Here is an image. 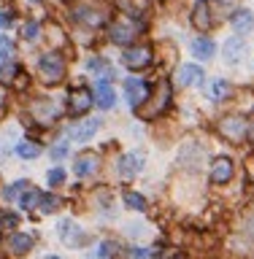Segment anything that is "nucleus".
<instances>
[{
    "mask_svg": "<svg viewBox=\"0 0 254 259\" xmlns=\"http://www.w3.org/2000/svg\"><path fill=\"white\" fill-rule=\"evenodd\" d=\"M62 121H68V116H65V100L57 95H49V92L27 95V100H24L22 111H19L22 130L35 138L57 133L62 127Z\"/></svg>",
    "mask_w": 254,
    "mask_h": 259,
    "instance_id": "nucleus-1",
    "label": "nucleus"
},
{
    "mask_svg": "<svg viewBox=\"0 0 254 259\" xmlns=\"http://www.w3.org/2000/svg\"><path fill=\"white\" fill-rule=\"evenodd\" d=\"M211 135H214L216 143L222 146H230V149H246V141H249V116L235 108H222L211 119Z\"/></svg>",
    "mask_w": 254,
    "mask_h": 259,
    "instance_id": "nucleus-2",
    "label": "nucleus"
},
{
    "mask_svg": "<svg viewBox=\"0 0 254 259\" xmlns=\"http://www.w3.org/2000/svg\"><path fill=\"white\" fill-rule=\"evenodd\" d=\"M214 149L203 138V133H187L176 143V173L182 176H200L206 173V165Z\"/></svg>",
    "mask_w": 254,
    "mask_h": 259,
    "instance_id": "nucleus-3",
    "label": "nucleus"
},
{
    "mask_svg": "<svg viewBox=\"0 0 254 259\" xmlns=\"http://www.w3.org/2000/svg\"><path fill=\"white\" fill-rule=\"evenodd\" d=\"M173 108H176V87H173V81H170V76H160L157 81H154V89H152L149 100H146L133 116H135L138 124L149 127V124L162 121Z\"/></svg>",
    "mask_w": 254,
    "mask_h": 259,
    "instance_id": "nucleus-4",
    "label": "nucleus"
},
{
    "mask_svg": "<svg viewBox=\"0 0 254 259\" xmlns=\"http://www.w3.org/2000/svg\"><path fill=\"white\" fill-rule=\"evenodd\" d=\"M70 73V62L68 54L60 52V49H44L35 57V78L44 89H57L68 81Z\"/></svg>",
    "mask_w": 254,
    "mask_h": 259,
    "instance_id": "nucleus-5",
    "label": "nucleus"
},
{
    "mask_svg": "<svg viewBox=\"0 0 254 259\" xmlns=\"http://www.w3.org/2000/svg\"><path fill=\"white\" fill-rule=\"evenodd\" d=\"M241 178V167L238 159L233 157L230 151H214L206 165V186L216 192H225Z\"/></svg>",
    "mask_w": 254,
    "mask_h": 259,
    "instance_id": "nucleus-6",
    "label": "nucleus"
},
{
    "mask_svg": "<svg viewBox=\"0 0 254 259\" xmlns=\"http://www.w3.org/2000/svg\"><path fill=\"white\" fill-rule=\"evenodd\" d=\"M146 30H149L146 19H130V16L119 14V16H114V19H108V24H105V38H108L111 46L127 49V46L138 44Z\"/></svg>",
    "mask_w": 254,
    "mask_h": 259,
    "instance_id": "nucleus-7",
    "label": "nucleus"
},
{
    "mask_svg": "<svg viewBox=\"0 0 254 259\" xmlns=\"http://www.w3.org/2000/svg\"><path fill=\"white\" fill-rule=\"evenodd\" d=\"M62 100H65V116H68V121H76V119L89 116V113H92V108H95L92 81L76 78L73 84H68Z\"/></svg>",
    "mask_w": 254,
    "mask_h": 259,
    "instance_id": "nucleus-8",
    "label": "nucleus"
},
{
    "mask_svg": "<svg viewBox=\"0 0 254 259\" xmlns=\"http://www.w3.org/2000/svg\"><path fill=\"white\" fill-rule=\"evenodd\" d=\"M111 170H114V178H117L122 186H133L138 178L146 173V151L143 149L119 151L111 162Z\"/></svg>",
    "mask_w": 254,
    "mask_h": 259,
    "instance_id": "nucleus-9",
    "label": "nucleus"
},
{
    "mask_svg": "<svg viewBox=\"0 0 254 259\" xmlns=\"http://www.w3.org/2000/svg\"><path fill=\"white\" fill-rule=\"evenodd\" d=\"M119 65L130 73V76H143V73H149L154 65H157L154 44H149V40H138V44L122 49L119 52Z\"/></svg>",
    "mask_w": 254,
    "mask_h": 259,
    "instance_id": "nucleus-10",
    "label": "nucleus"
},
{
    "mask_svg": "<svg viewBox=\"0 0 254 259\" xmlns=\"http://www.w3.org/2000/svg\"><path fill=\"white\" fill-rule=\"evenodd\" d=\"M105 167V154L100 149H79L70 157V176L81 184H92L103 176Z\"/></svg>",
    "mask_w": 254,
    "mask_h": 259,
    "instance_id": "nucleus-11",
    "label": "nucleus"
},
{
    "mask_svg": "<svg viewBox=\"0 0 254 259\" xmlns=\"http://www.w3.org/2000/svg\"><path fill=\"white\" fill-rule=\"evenodd\" d=\"M54 232H57V238H60L62 246H65V248H73V251L89 248V246L95 243V235H92V232H87L84 227L76 222V216H70V213L57 219Z\"/></svg>",
    "mask_w": 254,
    "mask_h": 259,
    "instance_id": "nucleus-12",
    "label": "nucleus"
},
{
    "mask_svg": "<svg viewBox=\"0 0 254 259\" xmlns=\"http://www.w3.org/2000/svg\"><path fill=\"white\" fill-rule=\"evenodd\" d=\"M68 19H70L73 27H79V30L97 32V30H103L105 24H108L111 16L105 14L100 6H95V3H73L68 8Z\"/></svg>",
    "mask_w": 254,
    "mask_h": 259,
    "instance_id": "nucleus-13",
    "label": "nucleus"
},
{
    "mask_svg": "<svg viewBox=\"0 0 254 259\" xmlns=\"http://www.w3.org/2000/svg\"><path fill=\"white\" fill-rule=\"evenodd\" d=\"M41 243V230H35V227H27V230H16L11 235H6V238H0V246H3V251L8 256L14 259H27L32 251H35V246Z\"/></svg>",
    "mask_w": 254,
    "mask_h": 259,
    "instance_id": "nucleus-14",
    "label": "nucleus"
},
{
    "mask_svg": "<svg viewBox=\"0 0 254 259\" xmlns=\"http://www.w3.org/2000/svg\"><path fill=\"white\" fill-rule=\"evenodd\" d=\"M103 116H84V119H76V121H68V124H62L60 127V133L70 141V146H87V143H92L97 135H100V130H103Z\"/></svg>",
    "mask_w": 254,
    "mask_h": 259,
    "instance_id": "nucleus-15",
    "label": "nucleus"
},
{
    "mask_svg": "<svg viewBox=\"0 0 254 259\" xmlns=\"http://www.w3.org/2000/svg\"><path fill=\"white\" fill-rule=\"evenodd\" d=\"M238 89L241 87L227 76H208L206 87H203V97L211 105H216V108H230L235 97H238Z\"/></svg>",
    "mask_w": 254,
    "mask_h": 259,
    "instance_id": "nucleus-16",
    "label": "nucleus"
},
{
    "mask_svg": "<svg viewBox=\"0 0 254 259\" xmlns=\"http://www.w3.org/2000/svg\"><path fill=\"white\" fill-rule=\"evenodd\" d=\"M170 81H173V87H176V92H187V89H200L203 92V87H206V81H208V73H206V65H200V62H178L173 73H170Z\"/></svg>",
    "mask_w": 254,
    "mask_h": 259,
    "instance_id": "nucleus-17",
    "label": "nucleus"
},
{
    "mask_svg": "<svg viewBox=\"0 0 254 259\" xmlns=\"http://www.w3.org/2000/svg\"><path fill=\"white\" fill-rule=\"evenodd\" d=\"M152 89H154V81L152 78H146V76H130V73H127V76L122 78V100H125L127 111L135 113L146 100H149Z\"/></svg>",
    "mask_w": 254,
    "mask_h": 259,
    "instance_id": "nucleus-18",
    "label": "nucleus"
},
{
    "mask_svg": "<svg viewBox=\"0 0 254 259\" xmlns=\"http://www.w3.org/2000/svg\"><path fill=\"white\" fill-rule=\"evenodd\" d=\"M219 24H222V19L216 16V8L211 0H192L190 6V27L198 32V35H211Z\"/></svg>",
    "mask_w": 254,
    "mask_h": 259,
    "instance_id": "nucleus-19",
    "label": "nucleus"
},
{
    "mask_svg": "<svg viewBox=\"0 0 254 259\" xmlns=\"http://www.w3.org/2000/svg\"><path fill=\"white\" fill-rule=\"evenodd\" d=\"M219 54H222V62L227 68H238L249 60V40L241 35H227L222 44H219Z\"/></svg>",
    "mask_w": 254,
    "mask_h": 259,
    "instance_id": "nucleus-20",
    "label": "nucleus"
},
{
    "mask_svg": "<svg viewBox=\"0 0 254 259\" xmlns=\"http://www.w3.org/2000/svg\"><path fill=\"white\" fill-rule=\"evenodd\" d=\"M92 95H95V111L97 113L117 111V105H119L117 84H111V81H105V78H92Z\"/></svg>",
    "mask_w": 254,
    "mask_h": 259,
    "instance_id": "nucleus-21",
    "label": "nucleus"
},
{
    "mask_svg": "<svg viewBox=\"0 0 254 259\" xmlns=\"http://www.w3.org/2000/svg\"><path fill=\"white\" fill-rule=\"evenodd\" d=\"M119 202L130 216H146L152 210V197L143 189H135V186H122L119 189Z\"/></svg>",
    "mask_w": 254,
    "mask_h": 259,
    "instance_id": "nucleus-22",
    "label": "nucleus"
},
{
    "mask_svg": "<svg viewBox=\"0 0 254 259\" xmlns=\"http://www.w3.org/2000/svg\"><path fill=\"white\" fill-rule=\"evenodd\" d=\"M190 54H192V62H200V65H208L219 57V44L214 40V35H195L190 38Z\"/></svg>",
    "mask_w": 254,
    "mask_h": 259,
    "instance_id": "nucleus-23",
    "label": "nucleus"
},
{
    "mask_svg": "<svg viewBox=\"0 0 254 259\" xmlns=\"http://www.w3.org/2000/svg\"><path fill=\"white\" fill-rule=\"evenodd\" d=\"M11 154L16 159H22V162H35V159H41L46 154V141H44V138H35V135L24 133L19 141L14 143Z\"/></svg>",
    "mask_w": 254,
    "mask_h": 259,
    "instance_id": "nucleus-24",
    "label": "nucleus"
},
{
    "mask_svg": "<svg viewBox=\"0 0 254 259\" xmlns=\"http://www.w3.org/2000/svg\"><path fill=\"white\" fill-rule=\"evenodd\" d=\"M122 251H125V243L117 235H108V238H95V243L89 246V259H119Z\"/></svg>",
    "mask_w": 254,
    "mask_h": 259,
    "instance_id": "nucleus-25",
    "label": "nucleus"
},
{
    "mask_svg": "<svg viewBox=\"0 0 254 259\" xmlns=\"http://www.w3.org/2000/svg\"><path fill=\"white\" fill-rule=\"evenodd\" d=\"M225 22H227V27H230L233 35L249 38L251 32H254V11H251L249 6H238Z\"/></svg>",
    "mask_w": 254,
    "mask_h": 259,
    "instance_id": "nucleus-26",
    "label": "nucleus"
},
{
    "mask_svg": "<svg viewBox=\"0 0 254 259\" xmlns=\"http://www.w3.org/2000/svg\"><path fill=\"white\" fill-rule=\"evenodd\" d=\"M65 208H68V194L54 192V189H44L35 213H38V216H60Z\"/></svg>",
    "mask_w": 254,
    "mask_h": 259,
    "instance_id": "nucleus-27",
    "label": "nucleus"
},
{
    "mask_svg": "<svg viewBox=\"0 0 254 259\" xmlns=\"http://www.w3.org/2000/svg\"><path fill=\"white\" fill-rule=\"evenodd\" d=\"M119 232H122V238L130 240V243H141L143 238L152 235V224L146 222V216H133V219H127V222H122Z\"/></svg>",
    "mask_w": 254,
    "mask_h": 259,
    "instance_id": "nucleus-28",
    "label": "nucleus"
},
{
    "mask_svg": "<svg viewBox=\"0 0 254 259\" xmlns=\"http://www.w3.org/2000/svg\"><path fill=\"white\" fill-rule=\"evenodd\" d=\"M27 186H32V181L27 176H22V178H14V181H8V184H0V205L3 208H11L16 205V200H19V194L27 189Z\"/></svg>",
    "mask_w": 254,
    "mask_h": 259,
    "instance_id": "nucleus-29",
    "label": "nucleus"
},
{
    "mask_svg": "<svg viewBox=\"0 0 254 259\" xmlns=\"http://www.w3.org/2000/svg\"><path fill=\"white\" fill-rule=\"evenodd\" d=\"M54 135L57 138H54V141H49V146H46L49 162H52V165H65V162L73 157V154H70V141L60 133V130H57Z\"/></svg>",
    "mask_w": 254,
    "mask_h": 259,
    "instance_id": "nucleus-30",
    "label": "nucleus"
},
{
    "mask_svg": "<svg viewBox=\"0 0 254 259\" xmlns=\"http://www.w3.org/2000/svg\"><path fill=\"white\" fill-rule=\"evenodd\" d=\"M44 181H46V189L60 192V189H65V186H68V181H70V170L65 167V165H52V167L44 170Z\"/></svg>",
    "mask_w": 254,
    "mask_h": 259,
    "instance_id": "nucleus-31",
    "label": "nucleus"
},
{
    "mask_svg": "<svg viewBox=\"0 0 254 259\" xmlns=\"http://www.w3.org/2000/svg\"><path fill=\"white\" fill-rule=\"evenodd\" d=\"M24 224V213L16 208H3L0 210V238H6V235H11L16 230H22Z\"/></svg>",
    "mask_w": 254,
    "mask_h": 259,
    "instance_id": "nucleus-32",
    "label": "nucleus"
},
{
    "mask_svg": "<svg viewBox=\"0 0 254 259\" xmlns=\"http://www.w3.org/2000/svg\"><path fill=\"white\" fill-rule=\"evenodd\" d=\"M41 194H44V189H41V186H27V189H24L22 194H19V200H16V210H22L24 216L27 213H35L38 210V202H41Z\"/></svg>",
    "mask_w": 254,
    "mask_h": 259,
    "instance_id": "nucleus-33",
    "label": "nucleus"
},
{
    "mask_svg": "<svg viewBox=\"0 0 254 259\" xmlns=\"http://www.w3.org/2000/svg\"><path fill=\"white\" fill-rule=\"evenodd\" d=\"M41 35H44V22L35 19V16H27L24 22H19V38L24 44H38Z\"/></svg>",
    "mask_w": 254,
    "mask_h": 259,
    "instance_id": "nucleus-34",
    "label": "nucleus"
},
{
    "mask_svg": "<svg viewBox=\"0 0 254 259\" xmlns=\"http://www.w3.org/2000/svg\"><path fill=\"white\" fill-rule=\"evenodd\" d=\"M238 238L246 243L249 248H254V210H249L246 216L241 219V227H238Z\"/></svg>",
    "mask_w": 254,
    "mask_h": 259,
    "instance_id": "nucleus-35",
    "label": "nucleus"
},
{
    "mask_svg": "<svg viewBox=\"0 0 254 259\" xmlns=\"http://www.w3.org/2000/svg\"><path fill=\"white\" fill-rule=\"evenodd\" d=\"M125 259H149L152 256V246H143V243H127L125 251H122Z\"/></svg>",
    "mask_w": 254,
    "mask_h": 259,
    "instance_id": "nucleus-36",
    "label": "nucleus"
},
{
    "mask_svg": "<svg viewBox=\"0 0 254 259\" xmlns=\"http://www.w3.org/2000/svg\"><path fill=\"white\" fill-rule=\"evenodd\" d=\"M16 22H19V14H16L14 6L0 8V32H8L11 27H16Z\"/></svg>",
    "mask_w": 254,
    "mask_h": 259,
    "instance_id": "nucleus-37",
    "label": "nucleus"
},
{
    "mask_svg": "<svg viewBox=\"0 0 254 259\" xmlns=\"http://www.w3.org/2000/svg\"><path fill=\"white\" fill-rule=\"evenodd\" d=\"M3 60H16V40L8 32L0 35V62Z\"/></svg>",
    "mask_w": 254,
    "mask_h": 259,
    "instance_id": "nucleus-38",
    "label": "nucleus"
},
{
    "mask_svg": "<svg viewBox=\"0 0 254 259\" xmlns=\"http://www.w3.org/2000/svg\"><path fill=\"white\" fill-rule=\"evenodd\" d=\"M8 113H11V89L0 81V124L8 119Z\"/></svg>",
    "mask_w": 254,
    "mask_h": 259,
    "instance_id": "nucleus-39",
    "label": "nucleus"
},
{
    "mask_svg": "<svg viewBox=\"0 0 254 259\" xmlns=\"http://www.w3.org/2000/svg\"><path fill=\"white\" fill-rule=\"evenodd\" d=\"M246 149L254 151V116H249V141H246Z\"/></svg>",
    "mask_w": 254,
    "mask_h": 259,
    "instance_id": "nucleus-40",
    "label": "nucleus"
},
{
    "mask_svg": "<svg viewBox=\"0 0 254 259\" xmlns=\"http://www.w3.org/2000/svg\"><path fill=\"white\" fill-rule=\"evenodd\" d=\"M44 259H68V256H62V254H54V251H49V254Z\"/></svg>",
    "mask_w": 254,
    "mask_h": 259,
    "instance_id": "nucleus-41",
    "label": "nucleus"
},
{
    "mask_svg": "<svg viewBox=\"0 0 254 259\" xmlns=\"http://www.w3.org/2000/svg\"><path fill=\"white\" fill-rule=\"evenodd\" d=\"M24 3H27V6H35V8H38V6H44L46 0H24Z\"/></svg>",
    "mask_w": 254,
    "mask_h": 259,
    "instance_id": "nucleus-42",
    "label": "nucleus"
},
{
    "mask_svg": "<svg viewBox=\"0 0 254 259\" xmlns=\"http://www.w3.org/2000/svg\"><path fill=\"white\" fill-rule=\"evenodd\" d=\"M0 210H3V205H0Z\"/></svg>",
    "mask_w": 254,
    "mask_h": 259,
    "instance_id": "nucleus-43",
    "label": "nucleus"
}]
</instances>
